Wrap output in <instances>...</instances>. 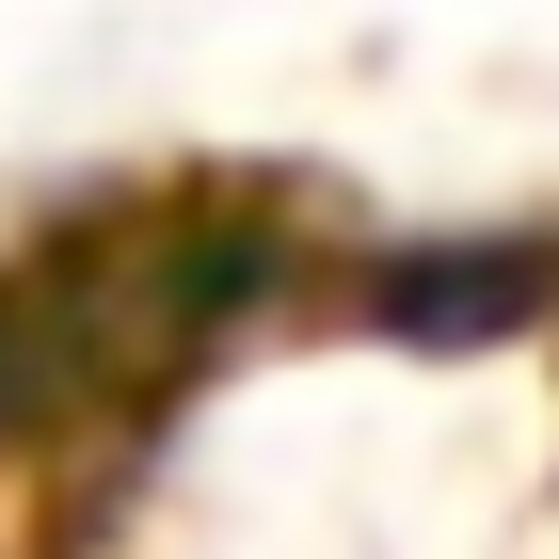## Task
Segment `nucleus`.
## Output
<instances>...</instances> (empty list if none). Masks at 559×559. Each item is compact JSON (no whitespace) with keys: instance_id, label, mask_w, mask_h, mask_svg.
I'll return each instance as SVG.
<instances>
[{"instance_id":"1","label":"nucleus","mask_w":559,"mask_h":559,"mask_svg":"<svg viewBox=\"0 0 559 559\" xmlns=\"http://www.w3.org/2000/svg\"><path fill=\"white\" fill-rule=\"evenodd\" d=\"M352 304H368V336H400V352H512L527 320L559 304V240H544V224H448V240H384Z\"/></svg>"}]
</instances>
